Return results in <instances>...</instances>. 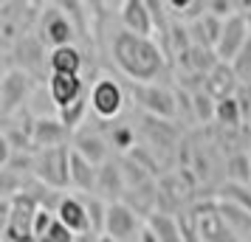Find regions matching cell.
Wrapping results in <instances>:
<instances>
[{
	"instance_id": "cell-1",
	"label": "cell",
	"mask_w": 251,
	"mask_h": 242,
	"mask_svg": "<svg viewBox=\"0 0 251 242\" xmlns=\"http://www.w3.org/2000/svg\"><path fill=\"white\" fill-rule=\"evenodd\" d=\"M113 62L130 82L152 85V79L164 70V51L147 37L119 28L113 34Z\"/></svg>"
},
{
	"instance_id": "cell-2",
	"label": "cell",
	"mask_w": 251,
	"mask_h": 242,
	"mask_svg": "<svg viewBox=\"0 0 251 242\" xmlns=\"http://www.w3.org/2000/svg\"><path fill=\"white\" fill-rule=\"evenodd\" d=\"M40 211L34 195L17 192V197L3 200V242H37L34 217Z\"/></svg>"
},
{
	"instance_id": "cell-3",
	"label": "cell",
	"mask_w": 251,
	"mask_h": 242,
	"mask_svg": "<svg viewBox=\"0 0 251 242\" xmlns=\"http://www.w3.org/2000/svg\"><path fill=\"white\" fill-rule=\"evenodd\" d=\"M34 177L40 186L62 192L71 186V147H57V150L37 152L34 161Z\"/></svg>"
},
{
	"instance_id": "cell-4",
	"label": "cell",
	"mask_w": 251,
	"mask_h": 242,
	"mask_svg": "<svg viewBox=\"0 0 251 242\" xmlns=\"http://www.w3.org/2000/svg\"><path fill=\"white\" fill-rule=\"evenodd\" d=\"M34 93V76L20 68H6L3 82H0V113L9 121L20 107H23Z\"/></svg>"
},
{
	"instance_id": "cell-5",
	"label": "cell",
	"mask_w": 251,
	"mask_h": 242,
	"mask_svg": "<svg viewBox=\"0 0 251 242\" xmlns=\"http://www.w3.org/2000/svg\"><path fill=\"white\" fill-rule=\"evenodd\" d=\"M130 93L138 102V107L144 110L152 118H161V121H172L178 115V102L167 88L161 85H141V82H130Z\"/></svg>"
},
{
	"instance_id": "cell-6",
	"label": "cell",
	"mask_w": 251,
	"mask_h": 242,
	"mask_svg": "<svg viewBox=\"0 0 251 242\" xmlns=\"http://www.w3.org/2000/svg\"><path fill=\"white\" fill-rule=\"evenodd\" d=\"M74 34H76V25L71 23V17L65 14L62 6H43V12H40V40H43V45H48L51 51L74 45Z\"/></svg>"
},
{
	"instance_id": "cell-7",
	"label": "cell",
	"mask_w": 251,
	"mask_h": 242,
	"mask_svg": "<svg viewBox=\"0 0 251 242\" xmlns=\"http://www.w3.org/2000/svg\"><path fill=\"white\" fill-rule=\"evenodd\" d=\"M91 107L102 121L116 118V115L122 113V107H125V90H122V85L116 79H107V76L96 79L91 85Z\"/></svg>"
},
{
	"instance_id": "cell-8",
	"label": "cell",
	"mask_w": 251,
	"mask_h": 242,
	"mask_svg": "<svg viewBox=\"0 0 251 242\" xmlns=\"http://www.w3.org/2000/svg\"><path fill=\"white\" fill-rule=\"evenodd\" d=\"M141 225H138V217L133 206H127L125 200L122 203H110L107 206V225H104V234L116 242H130L133 237H141Z\"/></svg>"
},
{
	"instance_id": "cell-9",
	"label": "cell",
	"mask_w": 251,
	"mask_h": 242,
	"mask_svg": "<svg viewBox=\"0 0 251 242\" xmlns=\"http://www.w3.org/2000/svg\"><path fill=\"white\" fill-rule=\"evenodd\" d=\"M246 45H249V25H246V20L240 14H234L223 25V37H220V43H217L215 51H217V57H220V62L231 65L246 51Z\"/></svg>"
},
{
	"instance_id": "cell-10",
	"label": "cell",
	"mask_w": 251,
	"mask_h": 242,
	"mask_svg": "<svg viewBox=\"0 0 251 242\" xmlns=\"http://www.w3.org/2000/svg\"><path fill=\"white\" fill-rule=\"evenodd\" d=\"M88 90H91V85H85L82 76H68V73H51L48 76V96H51V102L57 104L59 110L79 102Z\"/></svg>"
},
{
	"instance_id": "cell-11",
	"label": "cell",
	"mask_w": 251,
	"mask_h": 242,
	"mask_svg": "<svg viewBox=\"0 0 251 242\" xmlns=\"http://www.w3.org/2000/svg\"><path fill=\"white\" fill-rule=\"evenodd\" d=\"M119 17H122V28L136 37H147L150 40L152 28H155V20H152V12H150L147 0H125Z\"/></svg>"
},
{
	"instance_id": "cell-12",
	"label": "cell",
	"mask_w": 251,
	"mask_h": 242,
	"mask_svg": "<svg viewBox=\"0 0 251 242\" xmlns=\"http://www.w3.org/2000/svg\"><path fill=\"white\" fill-rule=\"evenodd\" d=\"M71 130L59 121V118H34L31 127V144L37 152L43 150H57V147H68Z\"/></svg>"
},
{
	"instance_id": "cell-13",
	"label": "cell",
	"mask_w": 251,
	"mask_h": 242,
	"mask_svg": "<svg viewBox=\"0 0 251 242\" xmlns=\"http://www.w3.org/2000/svg\"><path fill=\"white\" fill-rule=\"evenodd\" d=\"M127 192V180L122 172L119 161H107L104 166H99V177H96V192L93 195L102 197L104 203H122V197Z\"/></svg>"
},
{
	"instance_id": "cell-14",
	"label": "cell",
	"mask_w": 251,
	"mask_h": 242,
	"mask_svg": "<svg viewBox=\"0 0 251 242\" xmlns=\"http://www.w3.org/2000/svg\"><path fill=\"white\" fill-rule=\"evenodd\" d=\"M57 220L71 234H76V237L93 234L91 217H88V208H85V200L82 197H62V203L57 208Z\"/></svg>"
},
{
	"instance_id": "cell-15",
	"label": "cell",
	"mask_w": 251,
	"mask_h": 242,
	"mask_svg": "<svg viewBox=\"0 0 251 242\" xmlns=\"http://www.w3.org/2000/svg\"><path fill=\"white\" fill-rule=\"evenodd\" d=\"M17 54H20V70L31 73V76H40L43 73V65H46V48H43V40L40 37H20L17 40Z\"/></svg>"
},
{
	"instance_id": "cell-16",
	"label": "cell",
	"mask_w": 251,
	"mask_h": 242,
	"mask_svg": "<svg viewBox=\"0 0 251 242\" xmlns=\"http://www.w3.org/2000/svg\"><path fill=\"white\" fill-rule=\"evenodd\" d=\"M71 150L79 152L82 158H85V161H91L96 169L110 161V147H107L96 132H79V135L74 138V144H71Z\"/></svg>"
},
{
	"instance_id": "cell-17",
	"label": "cell",
	"mask_w": 251,
	"mask_h": 242,
	"mask_svg": "<svg viewBox=\"0 0 251 242\" xmlns=\"http://www.w3.org/2000/svg\"><path fill=\"white\" fill-rule=\"evenodd\" d=\"M234 88H237V70L231 68V65H226V62H220V65L206 76V93L215 96L217 102H220V99H228V96L234 93Z\"/></svg>"
},
{
	"instance_id": "cell-18",
	"label": "cell",
	"mask_w": 251,
	"mask_h": 242,
	"mask_svg": "<svg viewBox=\"0 0 251 242\" xmlns=\"http://www.w3.org/2000/svg\"><path fill=\"white\" fill-rule=\"evenodd\" d=\"M82 51L76 45H65V48H54L51 54H48V68L51 73H68V76H79L82 70Z\"/></svg>"
},
{
	"instance_id": "cell-19",
	"label": "cell",
	"mask_w": 251,
	"mask_h": 242,
	"mask_svg": "<svg viewBox=\"0 0 251 242\" xmlns=\"http://www.w3.org/2000/svg\"><path fill=\"white\" fill-rule=\"evenodd\" d=\"M96 177H99V169L91 161H85L79 152L71 150V186L91 195V192H96Z\"/></svg>"
},
{
	"instance_id": "cell-20",
	"label": "cell",
	"mask_w": 251,
	"mask_h": 242,
	"mask_svg": "<svg viewBox=\"0 0 251 242\" xmlns=\"http://www.w3.org/2000/svg\"><path fill=\"white\" fill-rule=\"evenodd\" d=\"M147 228L158 237V242H186L183 240V228L172 217L161 214V211H152L147 217Z\"/></svg>"
},
{
	"instance_id": "cell-21",
	"label": "cell",
	"mask_w": 251,
	"mask_h": 242,
	"mask_svg": "<svg viewBox=\"0 0 251 242\" xmlns=\"http://www.w3.org/2000/svg\"><path fill=\"white\" fill-rule=\"evenodd\" d=\"M82 200H85V208H88L93 234H96V237H102L104 225H107V206H110V203H104L102 197H96V195H85Z\"/></svg>"
},
{
	"instance_id": "cell-22",
	"label": "cell",
	"mask_w": 251,
	"mask_h": 242,
	"mask_svg": "<svg viewBox=\"0 0 251 242\" xmlns=\"http://www.w3.org/2000/svg\"><path fill=\"white\" fill-rule=\"evenodd\" d=\"M217 195L226 200L228 206H237L240 211H246V214H251V192L246 189V186H240V183H223L220 186V192Z\"/></svg>"
},
{
	"instance_id": "cell-23",
	"label": "cell",
	"mask_w": 251,
	"mask_h": 242,
	"mask_svg": "<svg viewBox=\"0 0 251 242\" xmlns=\"http://www.w3.org/2000/svg\"><path fill=\"white\" fill-rule=\"evenodd\" d=\"M240 118H243V107L234 96H228V99H220L217 102V113H215V121L217 124H223V127H237Z\"/></svg>"
},
{
	"instance_id": "cell-24",
	"label": "cell",
	"mask_w": 251,
	"mask_h": 242,
	"mask_svg": "<svg viewBox=\"0 0 251 242\" xmlns=\"http://www.w3.org/2000/svg\"><path fill=\"white\" fill-rule=\"evenodd\" d=\"M226 169H228V180H231V183H240V186L251 183V155H246V152L231 155Z\"/></svg>"
},
{
	"instance_id": "cell-25",
	"label": "cell",
	"mask_w": 251,
	"mask_h": 242,
	"mask_svg": "<svg viewBox=\"0 0 251 242\" xmlns=\"http://www.w3.org/2000/svg\"><path fill=\"white\" fill-rule=\"evenodd\" d=\"M88 107H91V90L82 96L79 102H74L71 107H65V110H59V121L65 124L68 130H76L85 121V113H88Z\"/></svg>"
},
{
	"instance_id": "cell-26",
	"label": "cell",
	"mask_w": 251,
	"mask_h": 242,
	"mask_svg": "<svg viewBox=\"0 0 251 242\" xmlns=\"http://www.w3.org/2000/svg\"><path fill=\"white\" fill-rule=\"evenodd\" d=\"M192 110H195V118H198L201 124H209L217 113V99L209 96L206 90H198L192 96Z\"/></svg>"
},
{
	"instance_id": "cell-27",
	"label": "cell",
	"mask_w": 251,
	"mask_h": 242,
	"mask_svg": "<svg viewBox=\"0 0 251 242\" xmlns=\"http://www.w3.org/2000/svg\"><path fill=\"white\" fill-rule=\"evenodd\" d=\"M110 144H113V150L127 152L133 144H136V132H133V127H127V124H116V127L110 130Z\"/></svg>"
},
{
	"instance_id": "cell-28",
	"label": "cell",
	"mask_w": 251,
	"mask_h": 242,
	"mask_svg": "<svg viewBox=\"0 0 251 242\" xmlns=\"http://www.w3.org/2000/svg\"><path fill=\"white\" fill-rule=\"evenodd\" d=\"M37 242H79V237H76V234H71V231L57 220V222H54V225H51V228H48Z\"/></svg>"
},
{
	"instance_id": "cell-29",
	"label": "cell",
	"mask_w": 251,
	"mask_h": 242,
	"mask_svg": "<svg viewBox=\"0 0 251 242\" xmlns=\"http://www.w3.org/2000/svg\"><path fill=\"white\" fill-rule=\"evenodd\" d=\"M138 240H141V242H158V237H155V234H152L150 228H144V231H141V237H138Z\"/></svg>"
},
{
	"instance_id": "cell-30",
	"label": "cell",
	"mask_w": 251,
	"mask_h": 242,
	"mask_svg": "<svg viewBox=\"0 0 251 242\" xmlns=\"http://www.w3.org/2000/svg\"><path fill=\"white\" fill-rule=\"evenodd\" d=\"M215 242H237V240H234V234H231V231H226V234H223V237H217Z\"/></svg>"
},
{
	"instance_id": "cell-31",
	"label": "cell",
	"mask_w": 251,
	"mask_h": 242,
	"mask_svg": "<svg viewBox=\"0 0 251 242\" xmlns=\"http://www.w3.org/2000/svg\"><path fill=\"white\" fill-rule=\"evenodd\" d=\"M79 242H96V234H85V237H79Z\"/></svg>"
},
{
	"instance_id": "cell-32",
	"label": "cell",
	"mask_w": 251,
	"mask_h": 242,
	"mask_svg": "<svg viewBox=\"0 0 251 242\" xmlns=\"http://www.w3.org/2000/svg\"><path fill=\"white\" fill-rule=\"evenodd\" d=\"M96 242H116V240H110L107 234H102V237H96Z\"/></svg>"
}]
</instances>
